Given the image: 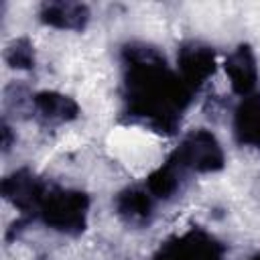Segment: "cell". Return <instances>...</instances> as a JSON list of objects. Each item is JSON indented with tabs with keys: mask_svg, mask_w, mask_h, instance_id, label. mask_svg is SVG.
I'll use <instances>...</instances> for the list:
<instances>
[{
	"mask_svg": "<svg viewBox=\"0 0 260 260\" xmlns=\"http://www.w3.org/2000/svg\"><path fill=\"white\" fill-rule=\"evenodd\" d=\"M122 63L126 114L160 134H175L193 91L150 43L124 45Z\"/></svg>",
	"mask_w": 260,
	"mask_h": 260,
	"instance_id": "6da1fadb",
	"label": "cell"
},
{
	"mask_svg": "<svg viewBox=\"0 0 260 260\" xmlns=\"http://www.w3.org/2000/svg\"><path fill=\"white\" fill-rule=\"evenodd\" d=\"M89 197L83 191L67 187H47L39 205L37 217L51 230L67 236H77L87 228Z\"/></svg>",
	"mask_w": 260,
	"mask_h": 260,
	"instance_id": "7a4b0ae2",
	"label": "cell"
},
{
	"mask_svg": "<svg viewBox=\"0 0 260 260\" xmlns=\"http://www.w3.org/2000/svg\"><path fill=\"white\" fill-rule=\"evenodd\" d=\"M171 158L189 173H217L225 167V152L211 130L195 128L183 136Z\"/></svg>",
	"mask_w": 260,
	"mask_h": 260,
	"instance_id": "3957f363",
	"label": "cell"
},
{
	"mask_svg": "<svg viewBox=\"0 0 260 260\" xmlns=\"http://www.w3.org/2000/svg\"><path fill=\"white\" fill-rule=\"evenodd\" d=\"M225 246L201 228H191L160 244L154 260H223Z\"/></svg>",
	"mask_w": 260,
	"mask_h": 260,
	"instance_id": "277c9868",
	"label": "cell"
},
{
	"mask_svg": "<svg viewBox=\"0 0 260 260\" xmlns=\"http://www.w3.org/2000/svg\"><path fill=\"white\" fill-rule=\"evenodd\" d=\"M47 183L39 179L30 169H18L2 179V197L16 207L20 213V219L26 223L28 219L37 217L39 205L43 201V195L47 191Z\"/></svg>",
	"mask_w": 260,
	"mask_h": 260,
	"instance_id": "5b68a950",
	"label": "cell"
},
{
	"mask_svg": "<svg viewBox=\"0 0 260 260\" xmlns=\"http://www.w3.org/2000/svg\"><path fill=\"white\" fill-rule=\"evenodd\" d=\"M217 61L213 47L201 41H187L177 51V73L191 91L205 85L215 73Z\"/></svg>",
	"mask_w": 260,
	"mask_h": 260,
	"instance_id": "8992f818",
	"label": "cell"
},
{
	"mask_svg": "<svg viewBox=\"0 0 260 260\" xmlns=\"http://www.w3.org/2000/svg\"><path fill=\"white\" fill-rule=\"evenodd\" d=\"M230 87L236 95L248 98L256 93V85L260 79V69L254 51L248 45H238L223 63Z\"/></svg>",
	"mask_w": 260,
	"mask_h": 260,
	"instance_id": "52a82bcc",
	"label": "cell"
},
{
	"mask_svg": "<svg viewBox=\"0 0 260 260\" xmlns=\"http://www.w3.org/2000/svg\"><path fill=\"white\" fill-rule=\"evenodd\" d=\"M32 116L47 126L67 124L79 116V106L67 93L55 89H43L32 93Z\"/></svg>",
	"mask_w": 260,
	"mask_h": 260,
	"instance_id": "ba28073f",
	"label": "cell"
},
{
	"mask_svg": "<svg viewBox=\"0 0 260 260\" xmlns=\"http://www.w3.org/2000/svg\"><path fill=\"white\" fill-rule=\"evenodd\" d=\"M118 217L130 228H146L154 215V197L146 187H126L114 199Z\"/></svg>",
	"mask_w": 260,
	"mask_h": 260,
	"instance_id": "9c48e42d",
	"label": "cell"
},
{
	"mask_svg": "<svg viewBox=\"0 0 260 260\" xmlns=\"http://www.w3.org/2000/svg\"><path fill=\"white\" fill-rule=\"evenodd\" d=\"M89 8L81 2L53 0L39 6V20L57 30H83L89 22Z\"/></svg>",
	"mask_w": 260,
	"mask_h": 260,
	"instance_id": "30bf717a",
	"label": "cell"
},
{
	"mask_svg": "<svg viewBox=\"0 0 260 260\" xmlns=\"http://www.w3.org/2000/svg\"><path fill=\"white\" fill-rule=\"evenodd\" d=\"M234 136L242 146L260 148V93L242 98L234 110Z\"/></svg>",
	"mask_w": 260,
	"mask_h": 260,
	"instance_id": "8fae6325",
	"label": "cell"
},
{
	"mask_svg": "<svg viewBox=\"0 0 260 260\" xmlns=\"http://www.w3.org/2000/svg\"><path fill=\"white\" fill-rule=\"evenodd\" d=\"M185 179H187V173L169 156L158 169H154V171L148 175L144 187L148 189V193H150L154 199L167 201V199L175 197V195L181 191Z\"/></svg>",
	"mask_w": 260,
	"mask_h": 260,
	"instance_id": "7c38bea8",
	"label": "cell"
},
{
	"mask_svg": "<svg viewBox=\"0 0 260 260\" xmlns=\"http://www.w3.org/2000/svg\"><path fill=\"white\" fill-rule=\"evenodd\" d=\"M4 61L8 63V67H12L16 71L32 69L37 63V57H35V47H32L30 39H26V37L14 39L4 51Z\"/></svg>",
	"mask_w": 260,
	"mask_h": 260,
	"instance_id": "4fadbf2b",
	"label": "cell"
},
{
	"mask_svg": "<svg viewBox=\"0 0 260 260\" xmlns=\"http://www.w3.org/2000/svg\"><path fill=\"white\" fill-rule=\"evenodd\" d=\"M12 142H14V138H12V128H10L8 122L4 120V122H2V150L8 152L10 146H12Z\"/></svg>",
	"mask_w": 260,
	"mask_h": 260,
	"instance_id": "5bb4252c",
	"label": "cell"
},
{
	"mask_svg": "<svg viewBox=\"0 0 260 260\" xmlns=\"http://www.w3.org/2000/svg\"><path fill=\"white\" fill-rule=\"evenodd\" d=\"M250 260H260V254H256V256H252Z\"/></svg>",
	"mask_w": 260,
	"mask_h": 260,
	"instance_id": "9a60e30c",
	"label": "cell"
}]
</instances>
